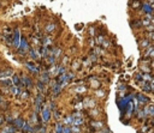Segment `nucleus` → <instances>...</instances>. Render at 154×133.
<instances>
[{
	"label": "nucleus",
	"instance_id": "f257e3e1",
	"mask_svg": "<svg viewBox=\"0 0 154 133\" xmlns=\"http://www.w3.org/2000/svg\"><path fill=\"white\" fill-rule=\"evenodd\" d=\"M12 43L14 47H19V43H21V36H19V31L14 30L13 36H12Z\"/></svg>",
	"mask_w": 154,
	"mask_h": 133
},
{
	"label": "nucleus",
	"instance_id": "f03ea898",
	"mask_svg": "<svg viewBox=\"0 0 154 133\" xmlns=\"http://www.w3.org/2000/svg\"><path fill=\"white\" fill-rule=\"evenodd\" d=\"M19 47H21V49H19V53H21V54H23V53L27 52V49H28V43H27L25 39H21V43H19Z\"/></svg>",
	"mask_w": 154,
	"mask_h": 133
},
{
	"label": "nucleus",
	"instance_id": "7ed1b4c3",
	"mask_svg": "<svg viewBox=\"0 0 154 133\" xmlns=\"http://www.w3.org/2000/svg\"><path fill=\"white\" fill-rule=\"evenodd\" d=\"M24 120L23 119H21V118H18V119H16V120H13V126L16 127V128H22L23 126H24Z\"/></svg>",
	"mask_w": 154,
	"mask_h": 133
},
{
	"label": "nucleus",
	"instance_id": "20e7f679",
	"mask_svg": "<svg viewBox=\"0 0 154 133\" xmlns=\"http://www.w3.org/2000/svg\"><path fill=\"white\" fill-rule=\"evenodd\" d=\"M49 118H51V111L48 109H43L42 110V120L46 122V121L49 120Z\"/></svg>",
	"mask_w": 154,
	"mask_h": 133
},
{
	"label": "nucleus",
	"instance_id": "39448f33",
	"mask_svg": "<svg viewBox=\"0 0 154 133\" xmlns=\"http://www.w3.org/2000/svg\"><path fill=\"white\" fill-rule=\"evenodd\" d=\"M12 83H13V85H16V86H21V79H19V77L17 74H13L12 75Z\"/></svg>",
	"mask_w": 154,
	"mask_h": 133
},
{
	"label": "nucleus",
	"instance_id": "423d86ee",
	"mask_svg": "<svg viewBox=\"0 0 154 133\" xmlns=\"http://www.w3.org/2000/svg\"><path fill=\"white\" fill-rule=\"evenodd\" d=\"M9 75H12V71H11V70L1 71V72H0V78H7Z\"/></svg>",
	"mask_w": 154,
	"mask_h": 133
},
{
	"label": "nucleus",
	"instance_id": "0eeeda50",
	"mask_svg": "<svg viewBox=\"0 0 154 133\" xmlns=\"http://www.w3.org/2000/svg\"><path fill=\"white\" fill-rule=\"evenodd\" d=\"M41 103H42V95H38V96L36 97V101H35V104H36V110L40 109Z\"/></svg>",
	"mask_w": 154,
	"mask_h": 133
},
{
	"label": "nucleus",
	"instance_id": "6e6552de",
	"mask_svg": "<svg viewBox=\"0 0 154 133\" xmlns=\"http://www.w3.org/2000/svg\"><path fill=\"white\" fill-rule=\"evenodd\" d=\"M142 9H143V11L146 12V13H152V6L149 5V4H146V5H143L142 6Z\"/></svg>",
	"mask_w": 154,
	"mask_h": 133
},
{
	"label": "nucleus",
	"instance_id": "1a4fd4ad",
	"mask_svg": "<svg viewBox=\"0 0 154 133\" xmlns=\"http://www.w3.org/2000/svg\"><path fill=\"white\" fill-rule=\"evenodd\" d=\"M10 88H11V92H12V95H14V96H17V95L19 93V88H18V86L13 85V86H10Z\"/></svg>",
	"mask_w": 154,
	"mask_h": 133
},
{
	"label": "nucleus",
	"instance_id": "9d476101",
	"mask_svg": "<svg viewBox=\"0 0 154 133\" xmlns=\"http://www.w3.org/2000/svg\"><path fill=\"white\" fill-rule=\"evenodd\" d=\"M27 67H28L30 71H33V72H37V68H36V67H35L31 62H27Z\"/></svg>",
	"mask_w": 154,
	"mask_h": 133
},
{
	"label": "nucleus",
	"instance_id": "9b49d317",
	"mask_svg": "<svg viewBox=\"0 0 154 133\" xmlns=\"http://www.w3.org/2000/svg\"><path fill=\"white\" fill-rule=\"evenodd\" d=\"M41 80L46 84V83H48V80H49V77H48V73H43L42 74V78H41Z\"/></svg>",
	"mask_w": 154,
	"mask_h": 133
},
{
	"label": "nucleus",
	"instance_id": "f8f14e48",
	"mask_svg": "<svg viewBox=\"0 0 154 133\" xmlns=\"http://www.w3.org/2000/svg\"><path fill=\"white\" fill-rule=\"evenodd\" d=\"M54 28H55L54 24H49V25L46 27V31H47V32H52V31L54 30Z\"/></svg>",
	"mask_w": 154,
	"mask_h": 133
},
{
	"label": "nucleus",
	"instance_id": "ddd939ff",
	"mask_svg": "<svg viewBox=\"0 0 154 133\" xmlns=\"http://www.w3.org/2000/svg\"><path fill=\"white\" fill-rule=\"evenodd\" d=\"M131 6L135 7V9H140V7H141V3L139 1V0H136L135 3H131Z\"/></svg>",
	"mask_w": 154,
	"mask_h": 133
},
{
	"label": "nucleus",
	"instance_id": "4468645a",
	"mask_svg": "<svg viewBox=\"0 0 154 133\" xmlns=\"http://www.w3.org/2000/svg\"><path fill=\"white\" fill-rule=\"evenodd\" d=\"M37 88H38V90H40V91H43V90H45V83L38 82V83H37Z\"/></svg>",
	"mask_w": 154,
	"mask_h": 133
},
{
	"label": "nucleus",
	"instance_id": "2eb2a0df",
	"mask_svg": "<svg viewBox=\"0 0 154 133\" xmlns=\"http://www.w3.org/2000/svg\"><path fill=\"white\" fill-rule=\"evenodd\" d=\"M142 89L144 90V91H150L152 89L149 88V84H147V83H143V86H142Z\"/></svg>",
	"mask_w": 154,
	"mask_h": 133
},
{
	"label": "nucleus",
	"instance_id": "dca6fc26",
	"mask_svg": "<svg viewBox=\"0 0 154 133\" xmlns=\"http://www.w3.org/2000/svg\"><path fill=\"white\" fill-rule=\"evenodd\" d=\"M30 55H31L33 59H36V52L34 49H30Z\"/></svg>",
	"mask_w": 154,
	"mask_h": 133
},
{
	"label": "nucleus",
	"instance_id": "f3484780",
	"mask_svg": "<svg viewBox=\"0 0 154 133\" xmlns=\"http://www.w3.org/2000/svg\"><path fill=\"white\" fill-rule=\"evenodd\" d=\"M21 95H22V98H28V96H29V93H28L27 91H23V92H21Z\"/></svg>",
	"mask_w": 154,
	"mask_h": 133
},
{
	"label": "nucleus",
	"instance_id": "a211bd4d",
	"mask_svg": "<svg viewBox=\"0 0 154 133\" xmlns=\"http://www.w3.org/2000/svg\"><path fill=\"white\" fill-rule=\"evenodd\" d=\"M142 24L148 25V24H149V18H143V19H142Z\"/></svg>",
	"mask_w": 154,
	"mask_h": 133
},
{
	"label": "nucleus",
	"instance_id": "6ab92c4d",
	"mask_svg": "<svg viewBox=\"0 0 154 133\" xmlns=\"http://www.w3.org/2000/svg\"><path fill=\"white\" fill-rule=\"evenodd\" d=\"M140 44H141V47H148V44H149V43H148L147 41H142Z\"/></svg>",
	"mask_w": 154,
	"mask_h": 133
},
{
	"label": "nucleus",
	"instance_id": "aec40b11",
	"mask_svg": "<svg viewBox=\"0 0 154 133\" xmlns=\"http://www.w3.org/2000/svg\"><path fill=\"white\" fill-rule=\"evenodd\" d=\"M147 31H154V27H152V25L147 27Z\"/></svg>",
	"mask_w": 154,
	"mask_h": 133
},
{
	"label": "nucleus",
	"instance_id": "412c9836",
	"mask_svg": "<svg viewBox=\"0 0 154 133\" xmlns=\"http://www.w3.org/2000/svg\"><path fill=\"white\" fill-rule=\"evenodd\" d=\"M1 133H10V132H9V129H7V128H5V129H3V131H1Z\"/></svg>",
	"mask_w": 154,
	"mask_h": 133
},
{
	"label": "nucleus",
	"instance_id": "4be33fe9",
	"mask_svg": "<svg viewBox=\"0 0 154 133\" xmlns=\"http://www.w3.org/2000/svg\"><path fill=\"white\" fill-rule=\"evenodd\" d=\"M142 70H143V71H146V72H149V70L147 68V66H144V67H142Z\"/></svg>",
	"mask_w": 154,
	"mask_h": 133
},
{
	"label": "nucleus",
	"instance_id": "5701e85b",
	"mask_svg": "<svg viewBox=\"0 0 154 133\" xmlns=\"http://www.w3.org/2000/svg\"><path fill=\"white\" fill-rule=\"evenodd\" d=\"M150 84H152V90H154V80H150Z\"/></svg>",
	"mask_w": 154,
	"mask_h": 133
},
{
	"label": "nucleus",
	"instance_id": "b1692460",
	"mask_svg": "<svg viewBox=\"0 0 154 133\" xmlns=\"http://www.w3.org/2000/svg\"><path fill=\"white\" fill-rule=\"evenodd\" d=\"M1 102H3V97H1V96H0V103H1Z\"/></svg>",
	"mask_w": 154,
	"mask_h": 133
},
{
	"label": "nucleus",
	"instance_id": "393cba45",
	"mask_svg": "<svg viewBox=\"0 0 154 133\" xmlns=\"http://www.w3.org/2000/svg\"><path fill=\"white\" fill-rule=\"evenodd\" d=\"M1 121H3V120H1V118H0V124H1Z\"/></svg>",
	"mask_w": 154,
	"mask_h": 133
},
{
	"label": "nucleus",
	"instance_id": "a878e982",
	"mask_svg": "<svg viewBox=\"0 0 154 133\" xmlns=\"http://www.w3.org/2000/svg\"><path fill=\"white\" fill-rule=\"evenodd\" d=\"M153 66H154V62H153Z\"/></svg>",
	"mask_w": 154,
	"mask_h": 133
},
{
	"label": "nucleus",
	"instance_id": "bb28decb",
	"mask_svg": "<svg viewBox=\"0 0 154 133\" xmlns=\"http://www.w3.org/2000/svg\"><path fill=\"white\" fill-rule=\"evenodd\" d=\"M152 1H154V0H152Z\"/></svg>",
	"mask_w": 154,
	"mask_h": 133
},
{
	"label": "nucleus",
	"instance_id": "cd10ccee",
	"mask_svg": "<svg viewBox=\"0 0 154 133\" xmlns=\"http://www.w3.org/2000/svg\"><path fill=\"white\" fill-rule=\"evenodd\" d=\"M153 124H154V121H153Z\"/></svg>",
	"mask_w": 154,
	"mask_h": 133
},
{
	"label": "nucleus",
	"instance_id": "c85d7f7f",
	"mask_svg": "<svg viewBox=\"0 0 154 133\" xmlns=\"http://www.w3.org/2000/svg\"><path fill=\"white\" fill-rule=\"evenodd\" d=\"M0 72H1V71H0Z\"/></svg>",
	"mask_w": 154,
	"mask_h": 133
}]
</instances>
